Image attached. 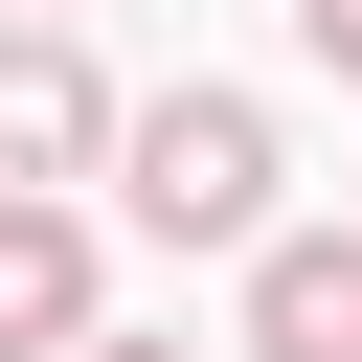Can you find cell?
<instances>
[{
    "label": "cell",
    "mask_w": 362,
    "mask_h": 362,
    "mask_svg": "<svg viewBox=\"0 0 362 362\" xmlns=\"http://www.w3.org/2000/svg\"><path fill=\"white\" fill-rule=\"evenodd\" d=\"M113 204H136L158 249H272V113H249V90L113 113Z\"/></svg>",
    "instance_id": "6da1fadb"
},
{
    "label": "cell",
    "mask_w": 362,
    "mask_h": 362,
    "mask_svg": "<svg viewBox=\"0 0 362 362\" xmlns=\"http://www.w3.org/2000/svg\"><path fill=\"white\" fill-rule=\"evenodd\" d=\"M90 158H113V90H90V45H68V23H0V181H23V204H68Z\"/></svg>",
    "instance_id": "7a4b0ae2"
},
{
    "label": "cell",
    "mask_w": 362,
    "mask_h": 362,
    "mask_svg": "<svg viewBox=\"0 0 362 362\" xmlns=\"http://www.w3.org/2000/svg\"><path fill=\"white\" fill-rule=\"evenodd\" d=\"M249 362H362V226H272L249 249Z\"/></svg>",
    "instance_id": "3957f363"
},
{
    "label": "cell",
    "mask_w": 362,
    "mask_h": 362,
    "mask_svg": "<svg viewBox=\"0 0 362 362\" xmlns=\"http://www.w3.org/2000/svg\"><path fill=\"white\" fill-rule=\"evenodd\" d=\"M68 339H90V204L0 181V362H68Z\"/></svg>",
    "instance_id": "277c9868"
},
{
    "label": "cell",
    "mask_w": 362,
    "mask_h": 362,
    "mask_svg": "<svg viewBox=\"0 0 362 362\" xmlns=\"http://www.w3.org/2000/svg\"><path fill=\"white\" fill-rule=\"evenodd\" d=\"M294 45H317V68H339V90H362V0H294Z\"/></svg>",
    "instance_id": "5b68a950"
},
{
    "label": "cell",
    "mask_w": 362,
    "mask_h": 362,
    "mask_svg": "<svg viewBox=\"0 0 362 362\" xmlns=\"http://www.w3.org/2000/svg\"><path fill=\"white\" fill-rule=\"evenodd\" d=\"M68 362H181V339H68Z\"/></svg>",
    "instance_id": "8992f818"
},
{
    "label": "cell",
    "mask_w": 362,
    "mask_h": 362,
    "mask_svg": "<svg viewBox=\"0 0 362 362\" xmlns=\"http://www.w3.org/2000/svg\"><path fill=\"white\" fill-rule=\"evenodd\" d=\"M0 23H68V0H0Z\"/></svg>",
    "instance_id": "52a82bcc"
}]
</instances>
